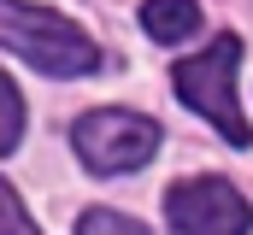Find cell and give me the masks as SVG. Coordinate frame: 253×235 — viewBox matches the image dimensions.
<instances>
[{
	"instance_id": "obj_5",
	"label": "cell",
	"mask_w": 253,
	"mask_h": 235,
	"mask_svg": "<svg viewBox=\"0 0 253 235\" xmlns=\"http://www.w3.org/2000/svg\"><path fill=\"white\" fill-rule=\"evenodd\" d=\"M141 30L159 41V47H177L200 30V6L194 0H141Z\"/></svg>"
},
{
	"instance_id": "obj_3",
	"label": "cell",
	"mask_w": 253,
	"mask_h": 235,
	"mask_svg": "<svg viewBox=\"0 0 253 235\" xmlns=\"http://www.w3.org/2000/svg\"><path fill=\"white\" fill-rule=\"evenodd\" d=\"M71 147L94 176H124V171H141L159 153V123L141 112H124V106H100V112L77 118Z\"/></svg>"
},
{
	"instance_id": "obj_7",
	"label": "cell",
	"mask_w": 253,
	"mask_h": 235,
	"mask_svg": "<svg viewBox=\"0 0 253 235\" xmlns=\"http://www.w3.org/2000/svg\"><path fill=\"white\" fill-rule=\"evenodd\" d=\"M77 235H147V230L135 218H124V212H112V206H88L77 218Z\"/></svg>"
},
{
	"instance_id": "obj_4",
	"label": "cell",
	"mask_w": 253,
	"mask_h": 235,
	"mask_svg": "<svg viewBox=\"0 0 253 235\" xmlns=\"http://www.w3.org/2000/svg\"><path fill=\"white\" fill-rule=\"evenodd\" d=\"M165 218L177 235H248L253 206L224 176H183L165 188Z\"/></svg>"
},
{
	"instance_id": "obj_1",
	"label": "cell",
	"mask_w": 253,
	"mask_h": 235,
	"mask_svg": "<svg viewBox=\"0 0 253 235\" xmlns=\"http://www.w3.org/2000/svg\"><path fill=\"white\" fill-rule=\"evenodd\" d=\"M0 47L36 71H47V77H88L100 65V47L71 18L30 6V0H0Z\"/></svg>"
},
{
	"instance_id": "obj_8",
	"label": "cell",
	"mask_w": 253,
	"mask_h": 235,
	"mask_svg": "<svg viewBox=\"0 0 253 235\" xmlns=\"http://www.w3.org/2000/svg\"><path fill=\"white\" fill-rule=\"evenodd\" d=\"M0 235H42V230H36V218H30V206L18 200L12 182H0Z\"/></svg>"
},
{
	"instance_id": "obj_6",
	"label": "cell",
	"mask_w": 253,
	"mask_h": 235,
	"mask_svg": "<svg viewBox=\"0 0 253 235\" xmlns=\"http://www.w3.org/2000/svg\"><path fill=\"white\" fill-rule=\"evenodd\" d=\"M24 141V94L12 88V77L0 71V153H12Z\"/></svg>"
},
{
	"instance_id": "obj_2",
	"label": "cell",
	"mask_w": 253,
	"mask_h": 235,
	"mask_svg": "<svg viewBox=\"0 0 253 235\" xmlns=\"http://www.w3.org/2000/svg\"><path fill=\"white\" fill-rule=\"evenodd\" d=\"M236 65H242V36L230 30V36H212L200 53H189L171 71V82H177V100L189 112H200L230 147H248L253 129L242 118V100H236Z\"/></svg>"
}]
</instances>
